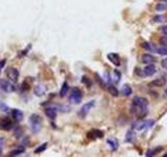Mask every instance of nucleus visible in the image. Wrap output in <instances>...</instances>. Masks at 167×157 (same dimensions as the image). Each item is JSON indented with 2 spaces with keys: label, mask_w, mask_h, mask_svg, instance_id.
<instances>
[{
  "label": "nucleus",
  "mask_w": 167,
  "mask_h": 157,
  "mask_svg": "<svg viewBox=\"0 0 167 157\" xmlns=\"http://www.w3.org/2000/svg\"><path fill=\"white\" fill-rule=\"evenodd\" d=\"M165 79H158L156 80V81H153V83H151V85H156V86H159V87H161V86H163L164 84H165Z\"/></svg>",
  "instance_id": "obj_26"
},
{
  "label": "nucleus",
  "mask_w": 167,
  "mask_h": 157,
  "mask_svg": "<svg viewBox=\"0 0 167 157\" xmlns=\"http://www.w3.org/2000/svg\"><path fill=\"white\" fill-rule=\"evenodd\" d=\"M156 10L159 11V12H162V11H166L167 10V1L159 2V3L156 5Z\"/></svg>",
  "instance_id": "obj_19"
},
{
  "label": "nucleus",
  "mask_w": 167,
  "mask_h": 157,
  "mask_svg": "<svg viewBox=\"0 0 167 157\" xmlns=\"http://www.w3.org/2000/svg\"><path fill=\"white\" fill-rule=\"evenodd\" d=\"M94 105H95V101H91V102H89V103H86L85 105L80 108V112H78V116H80V118H85L86 116L88 115L90 110L94 107Z\"/></svg>",
  "instance_id": "obj_4"
},
{
  "label": "nucleus",
  "mask_w": 167,
  "mask_h": 157,
  "mask_svg": "<svg viewBox=\"0 0 167 157\" xmlns=\"http://www.w3.org/2000/svg\"><path fill=\"white\" fill-rule=\"evenodd\" d=\"M160 150H161V148H159V149H157V150H153V151H148L146 153V156H153V155H155V154H157V152L160 151Z\"/></svg>",
  "instance_id": "obj_27"
},
{
  "label": "nucleus",
  "mask_w": 167,
  "mask_h": 157,
  "mask_svg": "<svg viewBox=\"0 0 167 157\" xmlns=\"http://www.w3.org/2000/svg\"><path fill=\"white\" fill-rule=\"evenodd\" d=\"M45 114L48 118L54 119L56 118V109L54 107H48L45 109Z\"/></svg>",
  "instance_id": "obj_11"
},
{
  "label": "nucleus",
  "mask_w": 167,
  "mask_h": 157,
  "mask_svg": "<svg viewBox=\"0 0 167 157\" xmlns=\"http://www.w3.org/2000/svg\"><path fill=\"white\" fill-rule=\"evenodd\" d=\"M153 125V121H137L134 125L133 128H135L136 130H143V129H148Z\"/></svg>",
  "instance_id": "obj_7"
},
{
  "label": "nucleus",
  "mask_w": 167,
  "mask_h": 157,
  "mask_svg": "<svg viewBox=\"0 0 167 157\" xmlns=\"http://www.w3.org/2000/svg\"><path fill=\"white\" fill-rule=\"evenodd\" d=\"M83 99V92L78 88H72L71 93L69 96V101L72 104H80Z\"/></svg>",
  "instance_id": "obj_3"
},
{
  "label": "nucleus",
  "mask_w": 167,
  "mask_h": 157,
  "mask_svg": "<svg viewBox=\"0 0 167 157\" xmlns=\"http://www.w3.org/2000/svg\"><path fill=\"white\" fill-rule=\"evenodd\" d=\"M108 90H109L110 93H111L112 96H117L118 93H119V92H118V90H117V88H116L114 85H111V84H110V85H108Z\"/></svg>",
  "instance_id": "obj_22"
},
{
  "label": "nucleus",
  "mask_w": 167,
  "mask_h": 157,
  "mask_svg": "<svg viewBox=\"0 0 167 157\" xmlns=\"http://www.w3.org/2000/svg\"><path fill=\"white\" fill-rule=\"evenodd\" d=\"M45 92H46V88L44 87V86L38 85V86H36V87H35V93H36L38 96H44V94H45Z\"/></svg>",
  "instance_id": "obj_15"
},
{
  "label": "nucleus",
  "mask_w": 167,
  "mask_h": 157,
  "mask_svg": "<svg viewBox=\"0 0 167 157\" xmlns=\"http://www.w3.org/2000/svg\"><path fill=\"white\" fill-rule=\"evenodd\" d=\"M151 50L158 52L159 55H167V47H165V46H162V47H155V46H151Z\"/></svg>",
  "instance_id": "obj_17"
},
{
  "label": "nucleus",
  "mask_w": 167,
  "mask_h": 157,
  "mask_svg": "<svg viewBox=\"0 0 167 157\" xmlns=\"http://www.w3.org/2000/svg\"><path fill=\"white\" fill-rule=\"evenodd\" d=\"M156 71H157V68H156L155 65H153V64H147V66L143 69V76L151 77L156 74Z\"/></svg>",
  "instance_id": "obj_8"
},
{
  "label": "nucleus",
  "mask_w": 167,
  "mask_h": 157,
  "mask_svg": "<svg viewBox=\"0 0 167 157\" xmlns=\"http://www.w3.org/2000/svg\"><path fill=\"white\" fill-rule=\"evenodd\" d=\"M142 62L145 64H153V62H156V59H155V57H153L151 55L144 54L143 56H142Z\"/></svg>",
  "instance_id": "obj_13"
},
{
  "label": "nucleus",
  "mask_w": 167,
  "mask_h": 157,
  "mask_svg": "<svg viewBox=\"0 0 167 157\" xmlns=\"http://www.w3.org/2000/svg\"><path fill=\"white\" fill-rule=\"evenodd\" d=\"M162 66H163L164 68H167V58L162 61Z\"/></svg>",
  "instance_id": "obj_33"
},
{
  "label": "nucleus",
  "mask_w": 167,
  "mask_h": 157,
  "mask_svg": "<svg viewBox=\"0 0 167 157\" xmlns=\"http://www.w3.org/2000/svg\"><path fill=\"white\" fill-rule=\"evenodd\" d=\"M5 63H6V60H5V59H3V60H2V61H0V72H1L2 68L4 67V65H5Z\"/></svg>",
  "instance_id": "obj_30"
},
{
  "label": "nucleus",
  "mask_w": 167,
  "mask_h": 157,
  "mask_svg": "<svg viewBox=\"0 0 167 157\" xmlns=\"http://www.w3.org/2000/svg\"><path fill=\"white\" fill-rule=\"evenodd\" d=\"M24 151H25V149H24L23 147H20V148H18V149H16V150H13V151L11 152L10 155L11 156H18V155H20V154H22V153H24Z\"/></svg>",
  "instance_id": "obj_23"
},
{
  "label": "nucleus",
  "mask_w": 167,
  "mask_h": 157,
  "mask_svg": "<svg viewBox=\"0 0 167 157\" xmlns=\"http://www.w3.org/2000/svg\"><path fill=\"white\" fill-rule=\"evenodd\" d=\"M108 59H109L110 61L114 64V65H116V66L120 65V59H119V56H118L117 54H114V52L109 54L108 55Z\"/></svg>",
  "instance_id": "obj_12"
},
{
  "label": "nucleus",
  "mask_w": 167,
  "mask_h": 157,
  "mask_svg": "<svg viewBox=\"0 0 167 157\" xmlns=\"http://www.w3.org/2000/svg\"><path fill=\"white\" fill-rule=\"evenodd\" d=\"M108 145L111 147V149L113 151H116L118 148V141L116 139H108Z\"/></svg>",
  "instance_id": "obj_20"
},
{
  "label": "nucleus",
  "mask_w": 167,
  "mask_h": 157,
  "mask_svg": "<svg viewBox=\"0 0 167 157\" xmlns=\"http://www.w3.org/2000/svg\"><path fill=\"white\" fill-rule=\"evenodd\" d=\"M126 141H129V143H133L134 139H135V133H134L133 130H129L126 133Z\"/></svg>",
  "instance_id": "obj_24"
},
{
  "label": "nucleus",
  "mask_w": 167,
  "mask_h": 157,
  "mask_svg": "<svg viewBox=\"0 0 167 157\" xmlns=\"http://www.w3.org/2000/svg\"><path fill=\"white\" fill-rule=\"evenodd\" d=\"M132 92H133V90H132V88H131V86H129V85H123L122 86V89H121V93L123 94L124 96H129L132 94Z\"/></svg>",
  "instance_id": "obj_16"
},
{
  "label": "nucleus",
  "mask_w": 167,
  "mask_h": 157,
  "mask_svg": "<svg viewBox=\"0 0 167 157\" xmlns=\"http://www.w3.org/2000/svg\"><path fill=\"white\" fill-rule=\"evenodd\" d=\"M0 111H2L3 113H5V114H8V113H11V111H12V110L10 109V107H8V106L6 105L5 103H2V102H0Z\"/></svg>",
  "instance_id": "obj_21"
},
{
  "label": "nucleus",
  "mask_w": 167,
  "mask_h": 157,
  "mask_svg": "<svg viewBox=\"0 0 167 157\" xmlns=\"http://www.w3.org/2000/svg\"><path fill=\"white\" fill-rule=\"evenodd\" d=\"M29 124L32 133H39L42 126V118L38 114H32L29 118Z\"/></svg>",
  "instance_id": "obj_2"
},
{
  "label": "nucleus",
  "mask_w": 167,
  "mask_h": 157,
  "mask_svg": "<svg viewBox=\"0 0 167 157\" xmlns=\"http://www.w3.org/2000/svg\"><path fill=\"white\" fill-rule=\"evenodd\" d=\"M2 143H3V140L2 139H0V155H1V151H2Z\"/></svg>",
  "instance_id": "obj_34"
},
{
  "label": "nucleus",
  "mask_w": 167,
  "mask_h": 157,
  "mask_svg": "<svg viewBox=\"0 0 167 157\" xmlns=\"http://www.w3.org/2000/svg\"><path fill=\"white\" fill-rule=\"evenodd\" d=\"M6 76H8V78L10 79L13 83H17V82H18V79H19L18 69H16V68H14V67L8 68V71H6Z\"/></svg>",
  "instance_id": "obj_6"
},
{
  "label": "nucleus",
  "mask_w": 167,
  "mask_h": 157,
  "mask_svg": "<svg viewBox=\"0 0 167 157\" xmlns=\"http://www.w3.org/2000/svg\"><path fill=\"white\" fill-rule=\"evenodd\" d=\"M47 145H48L47 143H42V145L40 146V147H38L36 150H35V153H36V154H40V153H42V152H44L46 149H47Z\"/></svg>",
  "instance_id": "obj_25"
},
{
  "label": "nucleus",
  "mask_w": 167,
  "mask_h": 157,
  "mask_svg": "<svg viewBox=\"0 0 167 157\" xmlns=\"http://www.w3.org/2000/svg\"><path fill=\"white\" fill-rule=\"evenodd\" d=\"M160 1H167V0H160Z\"/></svg>",
  "instance_id": "obj_35"
},
{
  "label": "nucleus",
  "mask_w": 167,
  "mask_h": 157,
  "mask_svg": "<svg viewBox=\"0 0 167 157\" xmlns=\"http://www.w3.org/2000/svg\"><path fill=\"white\" fill-rule=\"evenodd\" d=\"M83 83L87 84L88 87H90V86H91V81H90V80H88L87 77H83Z\"/></svg>",
  "instance_id": "obj_29"
},
{
  "label": "nucleus",
  "mask_w": 167,
  "mask_h": 157,
  "mask_svg": "<svg viewBox=\"0 0 167 157\" xmlns=\"http://www.w3.org/2000/svg\"><path fill=\"white\" fill-rule=\"evenodd\" d=\"M104 136V133H102V131H99V130H92L91 132H89L88 133V137L90 138H97V137H102Z\"/></svg>",
  "instance_id": "obj_14"
},
{
  "label": "nucleus",
  "mask_w": 167,
  "mask_h": 157,
  "mask_svg": "<svg viewBox=\"0 0 167 157\" xmlns=\"http://www.w3.org/2000/svg\"><path fill=\"white\" fill-rule=\"evenodd\" d=\"M13 127V123L10 118H0V129L11 130Z\"/></svg>",
  "instance_id": "obj_9"
},
{
  "label": "nucleus",
  "mask_w": 167,
  "mask_h": 157,
  "mask_svg": "<svg viewBox=\"0 0 167 157\" xmlns=\"http://www.w3.org/2000/svg\"><path fill=\"white\" fill-rule=\"evenodd\" d=\"M160 30H161V32L163 33L164 35H166V36H167V25L162 26V27L160 28Z\"/></svg>",
  "instance_id": "obj_31"
},
{
  "label": "nucleus",
  "mask_w": 167,
  "mask_h": 157,
  "mask_svg": "<svg viewBox=\"0 0 167 157\" xmlns=\"http://www.w3.org/2000/svg\"><path fill=\"white\" fill-rule=\"evenodd\" d=\"M68 90H69V86H68V83H67V82H64L62 88H61V90H60V96L64 98V96L67 94Z\"/></svg>",
  "instance_id": "obj_18"
},
{
  "label": "nucleus",
  "mask_w": 167,
  "mask_h": 157,
  "mask_svg": "<svg viewBox=\"0 0 167 157\" xmlns=\"http://www.w3.org/2000/svg\"><path fill=\"white\" fill-rule=\"evenodd\" d=\"M164 156H165V157H167V154H165V155H164Z\"/></svg>",
  "instance_id": "obj_36"
},
{
  "label": "nucleus",
  "mask_w": 167,
  "mask_h": 157,
  "mask_svg": "<svg viewBox=\"0 0 167 157\" xmlns=\"http://www.w3.org/2000/svg\"><path fill=\"white\" fill-rule=\"evenodd\" d=\"M11 113H12V118H14L16 121H21L22 119H23V118H24L23 112H22L21 110L13 109L12 111H11Z\"/></svg>",
  "instance_id": "obj_10"
},
{
  "label": "nucleus",
  "mask_w": 167,
  "mask_h": 157,
  "mask_svg": "<svg viewBox=\"0 0 167 157\" xmlns=\"http://www.w3.org/2000/svg\"><path fill=\"white\" fill-rule=\"evenodd\" d=\"M153 21H156V22H161V21H162V17H161V16L155 17V18H153Z\"/></svg>",
  "instance_id": "obj_32"
},
{
  "label": "nucleus",
  "mask_w": 167,
  "mask_h": 157,
  "mask_svg": "<svg viewBox=\"0 0 167 157\" xmlns=\"http://www.w3.org/2000/svg\"><path fill=\"white\" fill-rule=\"evenodd\" d=\"M147 111H148V101L142 96L134 98L131 105V113L138 119H141L145 118Z\"/></svg>",
  "instance_id": "obj_1"
},
{
  "label": "nucleus",
  "mask_w": 167,
  "mask_h": 157,
  "mask_svg": "<svg viewBox=\"0 0 167 157\" xmlns=\"http://www.w3.org/2000/svg\"><path fill=\"white\" fill-rule=\"evenodd\" d=\"M160 44H162V46H167V37H162L160 39Z\"/></svg>",
  "instance_id": "obj_28"
},
{
  "label": "nucleus",
  "mask_w": 167,
  "mask_h": 157,
  "mask_svg": "<svg viewBox=\"0 0 167 157\" xmlns=\"http://www.w3.org/2000/svg\"><path fill=\"white\" fill-rule=\"evenodd\" d=\"M0 89L6 93H11V92L15 91V86L11 82L5 81V80H0Z\"/></svg>",
  "instance_id": "obj_5"
}]
</instances>
